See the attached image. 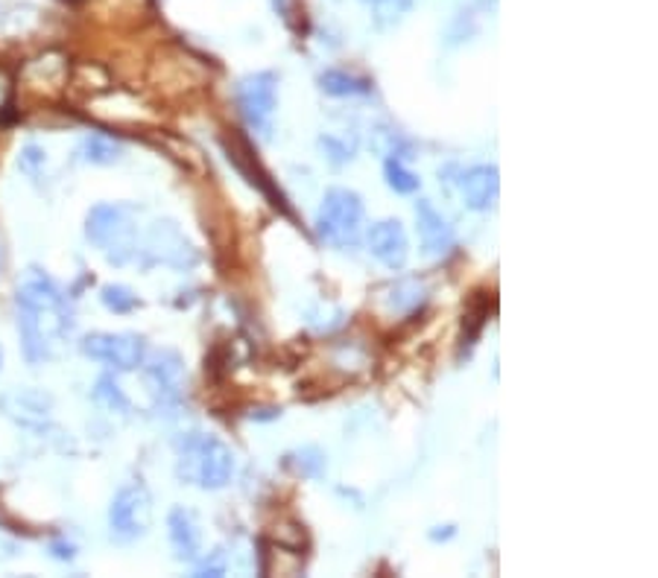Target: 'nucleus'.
Instances as JSON below:
<instances>
[{
  "label": "nucleus",
  "mask_w": 658,
  "mask_h": 578,
  "mask_svg": "<svg viewBox=\"0 0 658 578\" xmlns=\"http://www.w3.org/2000/svg\"><path fill=\"white\" fill-rule=\"evenodd\" d=\"M15 319L24 359L29 366H41L53 359L74 328L71 302L62 286L45 272H29L27 281L15 293Z\"/></svg>",
  "instance_id": "1"
},
{
  "label": "nucleus",
  "mask_w": 658,
  "mask_h": 578,
  "mask_svg": "<svg viewBox=\"0 0 658 578\" xmlns=\"http://www.w3.org/2000/svg\"><path fill=\"white\" fill-rule=\"evenodd\" d=\"M144 208L126 202L94 205L85 217V237L112 267L138 263L144 255Z\"/></svg>",
  "instance_id": "2"
},
{
  "label": "nucleus",
  "mask_w": 658,
  "mask_h": 578,
  "mask_svg": "<svg viewBox=\"0 0 658 578\" xmlns=\"http://www.w3.org/2000/svg\"><path fill=\"white\" fill-rule=\"evenodd\" d=\"M176 477L182 485L223 491L234 477V453L211 432H187L176 441Z\"/></svg>",
  "instance_id": "3"
},
{
  "label": "nucleus",
  "mask_w": 658,
  "mask_h": 578,
  "mask_svg": "<svg viewBox=\"0 0 658 578\" xmlns=\"http://www.w3.org/2000/svg\"><path fill=\"white\" fill-rule=\"evenodd\" d=\"M363 199L349 187L325 190L316 211V234L334 248H354L363 234Z\"/></svg>",
  "instance_id": "4"
},
{
  "label": "nucleus",
  "mask_w": 658,
  "mask_h": 578,
  "mask_svg": "<svg viewBox=\"0 0 658 578\" xmlns=\"http://www.w3.org/2000/svg\"><path fill=\"white\" fill-rule=\"evenodd\" d=\"M153 529V494L144 482H126L118 488L109 505V538L118 546L144 541Z\"/></svg>",
  "instance_id": "5"
},
{
  "label": "nucleus",
  "mask_w": 658,
  "mask_h": 578,
  "mask_svg": "<svg viewBox=\"0 0 658 578\" xmlns=\"http://www.w3.org/2000/svg\"><path fill=\"white\" fill-rule=\"evenodd\" d=\"M234 100H237V109H241L246 126L260 138H269L272 120L279 111V76L272 71L243 76L234 88Z\"/></svg>",
  "instance_id": "6"
},
{
  "label": "nucleus",
  "mask_w": 658,
  "mask_h": 578,
  "mask_svg": "<svg viewBox=\"0 0 658 578\" xmlns=\"http://www.w3.org/2000/svg\"><path fill=\"white\" fill-rule=\"evenodd\" d=\"M80 351L94 362H102L112 371H135L144 366L149 348L147 340L138 333H109V331H94L88 336H83Z\"/></svg>",
  "instance_id": "7"
},
{
  "label": "nucleus",
  "mask_w": 658,
  "mask_h": 578,
  "mask_svg": "<svg viewBox=\"0 0 658 578\" xmlns=\"http://www.w3.org/2000/svg\"><path fill=\"white\" fill-rule=\"evenodd\" d=\"M144 263H164L173 269H187L196 263V248L179 231L176 222L153 220L144 231Z\"/></svg>",
  "instance_id": "8"
},
{
  "label": "nucleus",
  "mask_w": 658,
  "mask_h": 578,
  "mask_svg": "<svg viewBox=\"0 0 658 578\" xmlns=\"http://www.w3.org/2000/svg\"><path fill=\"white\" fill-rule=\"evenodd\" d=\"M141 368H144V380H147L149 395H153L158 409L179 406L182 389H185V362L176 351L161 348L156 354H147Z\"/></svg>",
  "instance_id": "9"
},
{
  "label": "nucleus",
  "mask_w": 658,
  "mask_h": 578,
  "mask_svg": "<svg viewBox=\"0 0 658 578\" xmlns=\"http://www.w3.org/2000/svg\"><path fill=\"white\" fill-rule=\"evenodd\" d=\"M53 395L45 389H7L0 392V415L24 430H45L53 421Z\"/></svg>",
  "instance_id": "10"
},
{
  "label": "nucleus",
  "mask_w": 658,
  "mask_h": 578,
  "mask_svg": "<svg viewBox=\"0 0 658 578\" xmlns=\"http://www.w3.org/2000/svg\"><path fill=\"white\" fill-rule=\"evenodd\" d=\"M369 255L387 269H404L410 260L407 231L399 220H380L366 231Z\"/></svg>",
  "instance_id": "11"
},
{
  "label": "nucleus",
  "mask_w": 658,
  "mask_h": 578,
  "mask_svg": "<svg viewBox=\"0 0 658 578\" xmlns=\"http://www.w3.org/2000/svg\"><path fill=\"white\" fill-rule=\"evenodd\" d=\"M416 231L427 257L442 260L456 248L454 229L448 225L442 211H436V205L430 199H418L416 202Z\"/></svg>",
  "instance_id": "12"
},
{
  "label": "nucleus",
  "mask_w": 658,
  "mask_h": 578,
  "mask_svg": "<svg viewBox=\"0 0 658 578\" xmlns=\"http://www.w3.org/2000/svg\"><path fill=\"white\" fill-rule=\"evenodd\" d=\"M463 187V202L468 211L486 213L495 208L498 196H501V173L495 164H477L472 170H465L460 179Z\"/></svg>",
  "instance_id": "13"
},
{
  "label": "nucleus",
  "mask_w": 658,
  "mask_h": 578,
  "mask_svg": "<svg viewBox=\"0 0 658 578\" xmlns=\"http://www.w3.org/2000/svg\"><path fill=\"white\" fill-rule=\"evenodd\" d=\"M168 532H170V546H173V555L179 561H199V552H203V532H199V524H196L194 512L187 508H173L168 514Z\"/></svg>",
  "instance_id": "14"
},
{
  "label": "nucleus",
  "mask_w": 658,
  "mask_h": 578,
  "mask_svg": "<svg viewBox=\"0 0 658 578\" xmlns=\"http://www.w3.org/2000/svg\"><path fill=\"white\" fill-rule=\"evenodd\" d=\"M76 156H80V161H85V164L112 167L123 161V147L114 138H109V135L94 132V135H85V138L80 140Z\"/></svg>",
  "instance_id": "15"
},
{
  "label": "nucleus",
  "mask_w": 658,
  "mask_h": 578,
  "mask_svg": "<svg viewBox=\"0 0 658 578\" xmlns=\"http://www.w3.org/2000/svg\"><path fill=\"white\" fill-rule=\"evenodd\" d=\"M319 91L337 97V100L366 97V94H371V83L366 76L349 74V71H325V74H319Z\"/></svg>",
  "instance_id": "16"
},
{
  "label": "nucleus",
  "mask_w": 658,
  "mask_h": 578,
  "mask_svg": "<svg viewBox=\"0 0 658 578\" xmlns=\"http://www.w3.org/2000/svg\"><path fill=\"white\" fill-rule=\"evenodd\" d=\"M383 179H387V187L399 196H413L422 187V179L395 156L383 161Z\"/></svg>",
  "instance_id": "17"
},
{
  "label": "nucleus",
  "mask_w": 658,
  "mask_h": 578,
  "mask_svg": "<svg viewBox=\"0 0 658 578\" xmlns=\"http://www.w3.org/2000/svg\"><path fill=\"white\" fill-rule=\"evenodd\" d=\"M361 3L371 12V19L380 29L395 27L413 10V0H361Z\"/></svg>",
  "instance_id": "18"
},
{
  "label": "nucleus",
  "mask_w": 658,
  "mask_h": 578,
  "mask_svg": "<svg viewBox=\"0 0 658 578\" xmlns=\"http://www.w3.org/2000/svg\"><path fill=\"white\" fill-rule=\"evenodd\" d=\"M288 468H293L298 477L305 479H322L325 477V453L314 444L293 450L288 456Z\"/></svg>",
  "instance_id": "19"
},
{
  "label": "nucleus",
  "mask_w": 658,
  "mask_h": 578,
  "mask_svg": "<svg viewBox=\"0 0 658 578\" xmlns=\"http://www.w3.org/2000/svg\"><path fill=\"white\" fill-rule=\"evenodd\" d=\"M319 147H322L325 158L331 161V164L343 167L349 164L357 152V138L354 135H343V132H325L322 138H319Z\"/></svg>",
  "instance_id": "20"
},
{
  "label": "nucleus",
  "mask_w": 658,
  "mask_h": 578,
  "mask_svg": "<svg viewBox=\"0 0 658 578\" xmlns=\"http://www.w3.org/2000/svg\"><path fill=\"white\" fill-rule=\"evenodd\" d=\"M100 302L109 312H118V316H126V312L138 310L141 298L135 295V290H130L126 284H106L100 290Z\"/></svg>",
  "instance_id": "21"
},
{
  "label": "nucleus",
  "mask_w": 658,
  "mask_h": 578,
  "mask_svg": "<svg viewBox=\"0 0 658 578\" xmlns=\"http://www.w3.org/2000/svg\"><path fill=\"white\" fill-rule=\"evenodd\" d=\"M425 284L422 281H401V284H395L390 290V307L399 312H410L416 310V307H422V302H425Z\"/></svg>",
  "instance_id": "22"
},
{
  "label": "nucleus",
  "mask_w": 658,
  "mask_h": 578,
  "mask_svg": "<svg viewBox=\"0 0 658 578\" xmlns=\"http://www.w3.org/2000/svg\"><path fill=\"white\" fill-rule=\"evenodd\" d=\"M94 397H97V404H102L106 409H112V413L126 415L132 409L130 401H126V395L121 392V385L114 383L112 377H100V380H97Z\"/></svg>",
  "instance_id": "23"
},
{
  "label": "nucleus",
  "mask_w": 658,
  "mask_h": 578,
  "mask_svg": "<svg viewBox=\"0 0 658 578\" xmlns=\"http://www.w3.org/2000/svg\"><path fill=\"white\" fill-rule=\"evenodd\" d=\"M21 167H24V173L36 175L38 164H45V152L36 147V144H27V147L21 149Z\"/></svg>",
  "instance_id": "24"
},
{
  "label": "nucleus",
  "mask_w": 658,
  "mask_h": 578,
  "mask_svg": "<svg viewBox=\"0 0 658 578\" xmlns=\"http://www.w3.org/2000/svg\"><path fill=\"white\" fill-rule=\"evenodd\" d=\"M50 555L57 561H74L76 558V546L71 541H65V538H57V541H50Z\"/></svg>",
  "instance_id": "25"
},
{
  "label": "nucleus",
  "mask_w": 658,
  "mask_h": 578,
  "mask_svg": "<svg viewBox=\"0 0 658 578\" xmlns=\"http://www.w3.org/2000/svg\"><path fill=\"white\" fill-rule=\"evenodd\" d=\"M19 555H21V543L0 534V564H7V561L19 558Z\"/></svg>",
  "instance_id": "26"
},
{
  "label": "nucleus",
  "mask_w": 658,
  "mask_h": 578,
  "mask_svg": "<svg viewBox=\"0 0 658 578\" xmlns=\"http://www.w3.org/2000/svg\"><path fill=\"white\" fill-rule=\"evenodd\" d=\"M10 97H12V85H10V76L0 71V111L10 106Z\"/></svg>",
  "instance_id": "27"
},
{
  "label": "nucleus",
  "mask_w": 658,
  "mask_h": 578,
  "mask_svg": "<svg viewBox=\"0 0 658 578\" xmlns=\"http://www.w3.org/2000/svg\"><path fill=\"white\" fill-rule=\"evenodd\" d=\"M456 534V526H434V532H430V541H451Z\"/></svg>",
  "instance_id": "28"
},
{
  "label": "nucleus",
  "mask_w": 658,
  "mask_h": 578,
  "mask_svg": "<svg viewBox=\"0 0 658 578\" xmlns=\"http://www.w3.org/2000/svg\"><path fill=\"white\" fill-rule=\"evenodd\" d=\"M0 371H3V345H0Z\"/></svg>",
  "instance_id": "29"
}]
</instances>
